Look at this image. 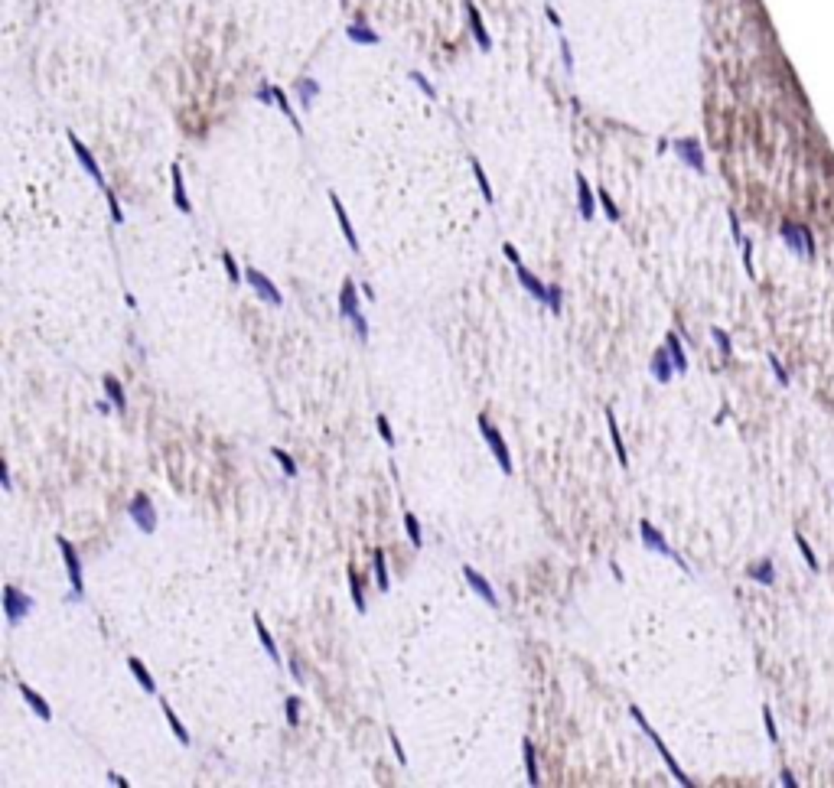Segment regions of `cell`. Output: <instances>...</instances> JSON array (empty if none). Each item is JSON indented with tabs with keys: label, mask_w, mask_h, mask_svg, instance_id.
Wrapping results in <instances>:
<instances>
[{
	"label": "cell",
	"mask_w": 834,
	"mask_h": 788,
	"mask_svg": "<svg viewBox=\"0 0 834 788\" xmlns=\"http://www.w3.org/2000/svg\"><path fill=\"white\" fill-rule=\"evenodd\" d=\"M629 714H633V720H635V723H639V727H642V733H646V736L652 739V746L659 749V756H661V759H665V765L672 769V776L678 778L681 785H694V782H691V778L685 776V769H681V765L674 763V756H672V752H668V746L661 743V736H659V733H655V730H652V727H648V720H646V716H642V710H639V707H629Z\"/></svg>",
	"instance_id": "1"
},
{
	"label": "cell",
	"mask_w": 834,
	"mask_h": 788,
	"mask_svg": "<svg viewBox=\"0 0 834 788\" xmlns=\"http://www.w3.org/2000/svg\"><path fill=\"white\" fill-rule=\"evenodd\" d=\"M33 596H26V593H20L13 583H7L3 587V619L10 622V626H20L30 613H33Z\"/></svg>",
	"instance_id": "2"
},
{
	"label": "cell",
	"mask_w": 834,
	"mask_h": 788,
	"mask_svg": "<svg viewBox=\"0 0 834 788\" xmlns=\"http://www.w3.org/2000/svg\"><path fill=\"white\" fill-rule=\"evenodd\" d=\"M127 515H131V521H134L144 534H153V531H157V508H153V502H150L147 492H138L134 499H131Z\"/></svg>",
	"instance_id": "3"
},
{
	"label": "cell",
	"mask_w": 834,
	"mask_h": 788,
	"mask_svg": "<svg viewBox=\"0 0 834 788\" xmlns=\"http://www.w3.org/2000/svg\"><path fill=\"white\" fill-rule=\"evenodd\" d=\"M639 538H642V544H646L648 551H655V554H661V557H672V560H674L678 567H681V570H688V564L681 560V557H678V551H672V547H668L665 534H661V531L655 528L652 521H646V518L639 521Z\"/></svg>",
	"instance_id": "4"
},
{
	"label": "cell",
	"mask_w": 834,
	"mask_h": 788,
	"mask_svg": "<svg viewBox=\"0 0 834 788\" xmlns=\"http://www.w3.org/2000/svg\"><path fill=\"white\" fill-rule=\"evenodd\" d=\"M479 433L486 437V444H489V450H492V456L498 459L502 472L509 476L512 469H515V466H512V453H509V446H505V440H502V433H498L496 427H492V424L486 420V414H479Z\"/></svg>",
	"instance_id": "5"
},
{
	"label": "cell",
	"mask_w": 834,
	"mask_h": 788,
	"mask_svg": "<svg viewBox=\"0 0 834 788\" xmlns=\"http://www.w3.org/2000/svg\"><path fill=\"white\" fill-rule=\"evenodd\" d=\"M782 241L795 254H805V258H815V234H811V228H805V225H792L785 222L782 225Z\"/></svg>",
	"instance_id": "6"
},
{
	"label": "cell",
	"mask_w": 834,
	"mask_h": 788,
	"mask_svg": "<svg viewBox=\"0 0 834 788\" xmlns=\"http://www.w3.org/2000/svg\"><path fill=\"white\" fill-rule=\"evenodd\" d=\"M59 551H63V564H65V573H69V583H72V600H82L85 596V580H82V564H78V557H75V547L65 538H59Z\"/></svg>",
	"instance_id": "7"
},
{
	"label": "cell",
	"mask_w": 834,
	"mask_h": 788,
	"mask_svg": "<svg viewBox=\"0 0 834 788\" xmlns=\"http://www.w3.org/2000/svg\"><path fill=\"white\" fill-rule=\"evenodd\" d=\"M245 281L254 287V294L261 296L264 303H271V307H281V303H284V296H281V290L274 287V281H271L267 274H261L258 267H248V271H245Z\"/></svg>",
	"instance_id": "8"
},
{
	"label": "cell",
	"mask_w": 834,
	"mask_h": 788,
	"mask_svg": "<svg viewBox=\"0 0 834 788\" xmlns=\"http://www.w3.org/2000/svg\"><path fill=\"white\" fill-rule=\"evenodd\" d=\"M463 577H466V583H470V590H473L476 596L483 600V603H486V606H492V609H498V596H496V590L489 587V580L483 577V573H479L476 567H470V564H466V567H463Z\"/></svg>",
	"instance_id": "9"
},
{
	"label": "cell",
	"mask_w": 834,
	"mask_h": 788,
	"mask_svg": "<svg viewBox=\"0 0 834 788\" xmlns=\"http://www.w3.org/2000/svg\"><path fill=\"white\" fill-rule=\"evenodd\" d=\"M648 371H652V378L659 384H668L674 375V358L672 352H668V345H661V349H655L652 352V362H648Z\"/></svg>",
	"instance_id": "10"
},
{
	"label": "cell",
	"mask_w": 834,
	"mask_h": 788,
	"mask_svg": "<svg viewBox=\"0 0 834 788\" xmlns=\"http://www.w3.org/2000/svg\"><path fill=\"white\" fill-rule=\"evenodd\" d=\"M69 144H72L75 157H78V163L85 166V173H88V176H91V179H95V183H98L101 189H108V186H105V173L98 170V163H95V157H91V150H88L85 144L78 140V134H72V131H69Z\"/></svg>",
	"instance_id": "11"
},
{
	"label": "cell",
	"mask_w": 834,
	"mask_h": 788,
	"mask_svg": "<svg viewBox=\"0 0 834 788\" xmlns=\"http://www.w3.org/2000/svg\"><path fill=\"white\" fill-rule=\"evenodd\" d=\"M674 153H678V157H681V160H685L694 173L707 170V166H704V153H701V144H697L694 137H681V140H674Z\"/></svg>",
	"instance_id": "12"
},
{
	"label": "cell",
	"mask_w": 834,
	"mask_h": 788,
	"mask_svg": "<svg viewBox=\"0 0 834 788\" xmlns=\"http://www.w3.org/2000/svg\"><path fill=\"white\" fill-rule=\"evenodd\" d=\"M515 274H518V283H522L525 290L535 296L538 303H548V290H551V287H545V283L538 281V277H535L531 271H528L525 264H515Z\"/></svg>",
	"instance_id": "13"
},
{
	"label": "cell",
	"mask_w": 834,
	"mask_h": 788,
	"mask_svg": "<svg viewBox=\"0 0 834 788\" xmlns=\"http://www.w3.org/2000/svg\"><path fill=\"white\" fill-rule=\"evenodd\" d=\"M339 316L342 320L359 316V290H355L352 281H342V290H339Z\"/></svg>",
	"instance_id": "14"
},
{
	"label": "cell",
	"mask_w": 834,
	"mask_h": 788,
	"mask_svg": "<svg viewBox=\"0 0 834 788\" xmlns=\"http://www.w3.org/2000/svg\"><path fill=\"white\" fill-rule=\"evenodd\" d=\"M466 17H470V30H473V39H476V46L483 52H489L492 50V39H489V33H486V23H483V17H479V10H476V3L470 0L466 3Z\"/></svg>",
	"instance_id": "15"
},
{
	"label": "cell",
	"mask_w": 834,
	"mask_h": 788,
	"mask_svg": "<svg viewBox=\"0 0 834 788\" xmlns=\"http://www.w3.org/2000/svg\"><path fill=\"white\" fill-rule=\"evenodd\" d=\"M573 179H577V206H580V215H584V219H593V212H597V196H593V189H590L584 173H577Z\"/></svg>",
	"instance_id": "16"
},
{
	"label": "cell",
	"mask_w": 834,
	"mask_h": 788,
	"mask_svg": "<svg viewBox=\"0 0 834 788\" xmlns=\"http://www.w3.org/2000/svg\"><path fill=\"white\" fill-rule=\"evenodd\" d=\"M329 202H333V212H336V219H339V228H342V234H346L349 248H352V251H359V238H355V228H352V222H349V215H346V206H342V202H339V196H336V193H329Z\"/></svg>",
	"instance_id": "17"
},
{
	"label": "cell",
	"mask_w": 834,
	"mask_h": 788,
	"mask_svg": "<svg viewBox=\"0 0 834 788\" xmlns=\"http://www.w3.org/2000/svg\"><path fill=\"white\" fill-rule=\"evenodd\" d=\"M170 176H173V206L183 212V215H189V212H193V206H189L186 186H183V170H179V163H173V166H170Z\"/></svg>",
	"instance_id": "18"
},
{
	"label": "cell",
	"mask_w": 834,
	"mask_h": 788,
	"mask_svg": "<svg viewBox=\"0 0 834 788\" xmlns=\"http://www.w3.org/2000/svg\"><path fill=\"white\" fill-rule=\"evenodd\" d=\"M20 694H23V701L30 703V710H33V714L39 716V720H46V723H50V720H52L50 703L43 701V697H39V694H36L33 688H30V684H20Z\"/></svg>",
	"instance_id": "19"
},
{
	"label": "cell",
	"mask_w": 834,
	"mask_h": 788,
	"mask_svg": "<svg viewBox=\"0 0 834 788\" xmlns=\"http://www.w3.org/2000/svg\"><path fill=\"white\" fill-rule=\"evenodd\" d=\"M346 36L352 39V43H362V46H378V43H382V36L375 33L372 26H365V23L346 26Z\"/></svg>",
	"instance_id": "20"
},
{
	"label": "cell",
	"mask_w": 834,
	"mask_h": 788,
	"mask_svg": "<svg viewBox=\"0 0 834 788\" xmlns=\"http://www.w3.org/2000/svg\"><path fill=\"white\" fill-rule=\"evenodd\" d=\"M101 384H105V394H108V397H111V401H114V411H121V414H124V411H127L124 384L118 382L114 375H105V378H101Z\"/></svg>",
	"instance_id": "21"
},
{
	"label": "cell",
	"mask_w": 834,
	"mask_h": 788,
	"mask_svg": "<svg viewBox=\"0 0 834 788\" xmlns=\"http://www.w3.org/2000/svg\"><path fill=\"white\" fill-rule=\"evenodd\" d=\"M606 424H610V437H613L616 459H619V466H623V469H629V453H626V444H623V437H619V427H616V417H613L610 407H606Z\"/></svg>",
	"instance_id": "22"
},
{
	"label": "cell",
	"mask_w": 834,
	"mask_h": 788,
	"mask_svg": "<svg viewBox=\"0 0 834 788\" xmlns=\"http://www.w3.org/2000/svg\"><path fill=\"white\" fill-rule=\"evenodd\" d=\"M254 632H258V639H261L264 652L271 655V661H274V665H281V652H277V642H274V635L267 632V626L261 622V616H258V613H254Z\"/></svg>",
	"instance_id": "23"
},
{
	"label": "cell",
	"mask_w": 834,
	"mask_h": 788,
	"mask_svg": "<svg viewBox=\"0 0 834 788\" xmlns=\"http://www.w3.org/2000/svg\"><path fill=\"white\" fill-rule=\"evenodd\" d=\"M525 752V772H528V785H541V772H538V756H535V743L525 739L522 743Z\"/></svg>",
	"instance_id": "24"
},
{
	"label": "cell",
	"mask_w": 834,
	"mask_h": 788,
	"mask_svg": "<svg viewBox=\"0 0 834 788\" xmlns=\"http://www.w3.org/2000/svg\"><path fill=\"white\" fill-rule=\"evenodd\" d=\"M665 345H668V352H672V358H674V371H678V375H685V371H688V355H685V345H681L678 333L665 336Z\"/></svg>",
	"instance_id": "25"
},
{
	"label": "cell",
	"mask_w": 834,
	"mask_h": 788,
	"mask_svg": "<svg viewBox=\"0 0 834 788\" xmlns=\"http://www.w3.org/2000/svg\"><path fill=\"white\" fill-rule=\"evenodd\" d=\"M127 668L134 671V677H138V681H140V688L147 690V694H157V684H153V677H150L147 665H144L140 658H134V655H131V658H127Z\"/></svg>",
	"instance_id": "26"
},
{
	"label": "cell",
	"mask_w": 834,
	"mask_h": 788,
	"mask_svg": "<svg viewBox=\"0 0 834 788\" xmlns=\"http://www.w3.org/2000/svg\"><path fill=\"white\" fill-rule=\"evenodd\" d=\"M372 560H375V583H378V590L382 593H388V564H385V551L382 547H375L372 551Z\"/></svg>",
	"instance_id": "27"
},
{
	"label": "cell",
	"mask_w": 834,
	"mask_h": 788,
	"mask_svg": "<svg viewBox=\"0 0 834 788\" xmlns=\"http://www.w3.org/2000/svg\"><path fill=\"white\" fill-rule=\"evenodd\" d=\"M160 707H163V716H166V723H170V730H173V736L179 739L183 746H189V733H186V727L179 723V716L173 714V707H170V703H166V701H160Z\"/></svg>",
	"instance_id": "28"
},
{
	"label": "cell",
	"mask_w": 834,
	"mask_h": 788,
	"mask_svg": "<svg viewBox=\"0 0 834 788\" xmlns=\"http://www.w3.org/2000/svg\"><path fill=\"white\" fill-rule=\"evenodd\" d=\"M749 580H756V583H762V587H772L776 583V573H772V560H760V564H753L747 570Z\"/></svg>",
	"instance_id": "29"
},
{
	"label": "cell",
	"mask_w": 834,
	"mask_h": 788,
	"mask_svg": "<svg viewBox=\"0 0 834 788\" xmlns=\"http://www.w3.org/2000/svg\"><path fill=\"white\" fill-rule=\"evenodd\" d=\"M294 88H297V98H300V105H303V108H310L313 98L320 95V85H316V78H300V82H297Z\"/></svg>",
	"instance_id": "30"
},
{
	"label": "cell",
	"mask_w": 834,
	"mask_h": 788,
	"mask_svg": "<svg viewBox=\"0 0 834 788\" xmlns=\"http://www.w3.org/2000/svg\"><path fill=\"white\" fill-rule=\"evenodd\" d=\"M470 166H473V173H476V183H479V189H483V199L492 206V202H496V196H492V186H489V176H486V170H483V163L476 160V157H470Z\"/></svg>",
	"instance_id": "31"
},
{
	"label": "cell",
	"mask_w": 834,
	"mask_h": 788,
	"mask_svg": "<svg viewBox=\"0 0 834 788\" xmlns=\"http://www.w3.org/2000/svg\"><path fill=\"white\" fill-rule=\"evenodd\" d=\"M349 593H352V606H355V613H365V596H362L359 573H355V570H349Z\"/></svg>",
	"instance_id": "32"
},
{
	"label": "cell",
	"mask_w": 834,
	"mask_h": 788,
	"mask_svg": "<svg viewBox=\"0 0 834 788\" xmlns=\"http://www.w3.org/2000/svg\"><path fill=\"white\" fill-rule=\"evenodd\" d=\"M597 199H600V206H603V212H606V219H610V222H619V206L613 202V196L603 189V186L597 189Z\"/></svg>",
	"instance_id": "33"
},
{
	"label": "cell",
	"mask_w": 834,
	"mask_h": 788,
	"mask_svg": "<svg viewBox=\"0 0 834 788\" xmlns=\"http://www.w3.org/2000/svg\"><path fill=\"white\" fill-rule=\"evenodd\" d=\"M404 531H408V538H411L414 547H421V544H424V534H421V525H417V518H414L411 512L404 515Z\"/></svg>",
	"instance_id": "34"
},
{
	"label": "cell",
	"mask_w": 834,
	"mask_h": 788,
	"mask_svg": "<svg viewBox=\"0 0 834 788\" xmlns=\"http://www.w3.org/2000/svg\"><path fill=\"white\" fill-rule=\"evenodd\" d=\"M271 456H274L277 463H281V469H284V472H287V476H290V479L297 476V463H294V456H287L284 450H281V446H274V450H271Z\"/></svg>",
	"instance_id": "35"
},
{
	"label": "cell",
	"mask_w": 834,
	"mask_h": 788,
	"mask_svg": "<svg viewBox=\"0 0 834 788\" xmlns=\"http://www.w3.org/2000/svg\"><path fill=\"white\" fill-rule=\"evenodd\" d=\"M795 544H798V551H802V557H805V560H809L811 573H818V557H815V551H811V544L805 541V538H802V534H798V531H795Z\"/></svg>",
	"instance_id": "36"
},
{
	"label": "cell",
	"mask_w": 834,
	"mask_h": 788,
	"mask_svg": "<svg viewBox=\"0 0 834 788\" xmlns=\"http://www.w3.org/2000/svg\"><path fill=\"white\" fill-rule=\"evenodd\" d=\"M710 336H714V342H717V349H721V355H723V358H730V355H734V345H730V336L723 333V329H717V326H714V329H710Z\"/></svg>",
	"instance_id": "37"
},
{
	"label": "cell",
	"mask_w": 834,
	"mask_h": 788,
	"mask_svg": "<svg viewBox=\"0 0 834 788\" xmlns=\"http://www.w3.org/2000/svg\"><path fill=\"white\" fill-rule=\"evenodd\" d=\"M284 714H287V723H290V727H300V697H287Z\"/></svg>",
	"instance_id": "38"
},
{
	"label": "cell",
	"mask_w": 834,
	"mask_h": 788,
	"mask_svg": "<svg viewBox=\"0 0 834 788\" xmlns=\"http://www.w3.org/2000/svg\"><path fill=\"white\" fill-rule=\"evenodd\" d=\"M222 264H225V274H228V281H232V283H241V271H238L235 258H232V251H222Z\"/></svg>",
	"instance_id": "39"
},
{
	"label": "cell",
	"mask_w": 834,
	"mask_h": 788,
	"mask_svg": "<svg viewBox=\"0 0 834 788\" xmlns=\"http://www.w3.org/2000/svg\"><path fill=\"white\" fill-rule=\"evenodd\" d=\"M375 427H378V433H382V440H385L388 446H395V433H391V427H388L385 414H378V417H375Z\"/></svg>",
	"instance_id": "40"
},
{
	"label": "cell",
	"mask_w": 834,
	"mask_h": 788,
	"mask_svg": "<svg viewBox=\"0 0 834 788\" xmlns=\"http://www.w3.org/2000/svg\"><path fill=\"white\" fill-rule=\"evenodd\" d=\"M762 723H766V736H769V743H779V730H776V720H772L769 707H762Z\"/></svg>",
	"instance_id": "41"
},
{
	"label": "cell",
	"mask_w": 834,
	"mask_h": 788,
	"mask_svg": "<svg viewBox=\"0 0 834 788\" xmlns=\"http://www.w3.org/2000/svg\"><path fill=\"white\" fill-rule=\"evenodd\" d=\"M411 82H414V85H417V88H421V91H424V95H427V98H430V101L437 98V88L430 85V82H427V78H424L421 72H411Z\"/></svg>",
	"instance_id": "42"
},
{
	"label": "cell",
	"mask_w": 834,
	"mask_h": 788,
	"mask_svg": "<svg viewBox=\"0 0 834 788\" xmlns=\"http://www.w3.org/2000/svg\"><path fill=\"white\" fill-rule=\"evenodd\" d=\"M105 199H108V206H111V219L121 225V222H124V212H121V202H118V196H114L111 189H105Z\"/></svg>",
	"instance_id": "43"
},
{
	"label": "cell",
	"mask_w": 834,
	"mask_h": 788,
	"mask_svg": "<svg viewBox=\"0 0 834 788\" xmlns=\"http://www.w3.org/2000/svg\"><path fill=\"white\" fill-rule=\"evenodd\" d=\"M769 369L776 371V382H779V384H782V388H785V384H789V375H785L782 362H779V358H776V355H769Z\"/></svg>",
	"instance_id": "44"
},
{
	"label": "cell",
	"mask_w": 834,
	"mask_h": 788,
	"mask_svg": "<svg viewBox=\"0 0 834 788\" xmlns=\"http://www.w3.org/2000/svg\"><path fill=\"white\" fill-rule=\"evenodd\" d=\"M740 248H743V267H747V274L753 277V241H749V238H743V245H740Z\"/></svg>",
	"instance_id": "45"
},
{
	"label": "cell",
	"mask_w": 834,
	"mask_h": 788,
	"mask_svg": "<svg viewBox=\"0 0 834 788\" xmlns=\"http://www.w3.org/2000/svg\"><path fill=\"white\" fill-rule=\"evenodd\" d=\"M560 296H564L560 294V287H551L548 290V309L551 313H560Z\"/></svg>",
	"instance_id": "46"
},
{
	"label": "cell",
	"mask_w": 834,
	"mask_h": 788,
	"mask_svg": "<svg viewBox=\"0 0 834 788\" xmlns=\"http://www.w3.org/2000/svg\"><path fill=\"white\" fill-rule=\"evenodd\" d=\"M560 56H564V69L567 72H573V59H571V46H567V39L560 36Z\"/></svg>",
	"instance_id": "47"
},
{
	"label": "cell",
	"mask_w": 834,
	"mask_h": 788,
	"mask_svg": "<svg viewBox=\"0 0 834 788\" xmlns=\"http://www.w3.org/2000/svg\"><path fill=\"white\" fill-rule=\"evenodd\" d=\"M258 101H261V105H274V88L261 85V88H258Z\"/></svg>",
	"instance_id": "48"
},
{
	"label": "cell",
	"mask_w": 834,
	"mask_h": 788,
	"mask_svg": "<svg viewBox=\"0 0 834 788\" xmlns=\"http://www.w3.org/2000/svg\"><path fill=\"white\" fill-rule=\"evenodd\" d=\"M502 251H505V258H509L512 264H522V258H518V251H515V245H509V241H505V245H502Z\"/></svg>",
	"instance_id": "49"
},
{
	"label": "cell",
	"mask_w": 834,
	"mask_h": 788,
	"mask_svg": "<svg viewBox=\"0 0 834 788\" xmlns=\"http://www.w3.org/2000/svg\"><path fill=\"white\" fill-rule=\"evenodd\" d=\"M0 482H3V489L10 492V485H13V482H10V469H7V466H0Z\"/></svg>",
	"instance_id": "50"
},
{
	"label": "cell",
	"mask_w": 834,
	"mask_h": 788,
	"mask_svg": "<svg viewBox=\"0 0 834 788\" xmlns=\"http://www.w3.org/2000/svg\"><path fill=\"white\" fill-rule=\"evenodd\" d=\"M290 675H294V681H300V684H303V675H300V661H297V658H290Z\"/></svg>",
	"instance_id": "51"
},
{
	"label": "cell",
	"mask_w": 834,
	"mask_h": 788,
	"mask_svg": "<svg viewBox=\"0 0 834 788\" xmlns=\"http://www.w3.org/2000/svg\"><path fill=\"white\" fill-rule=\"evenodd\" d=\"M782 785H785V788H795V785H798L795 778H792V772H789V769H782Z\"/></svg>",
	"instance_id": "52"
},
{
	"label": "cell",
	"mask_w": 834,
	"mask_h": 788,
	"mask_svg": "<svg viewBox=\"0 0 834 788\" xmlns=\"http://www.w3.org/2000/svg\"><path fill=\"white\" fill-rule=\"evenodd\" d=\"M391 736V746H395V752H398V763H404V752H401V743H398V736L395 733H388Z\"/></svg>",
	"instance_id": "53"
},
{
	"label": "cell",
	"mask_w": 834,
	"mask_h": 788,
	"mask_svg": "<svg viewBox=\"0 0 834 788\" xmlns=\"http://www.w3.org/2000/svg\"><path fill=\"white\" fill-rule=\"evenodd\" d=\"M111 407H114V401H98V404H95V411H101V414H111Z\"/></svg>",
	"instance_id": "54"
},
{
	"label": "cell",
	"mask_w": 834,
	"mask_h": 788,
	"mask_svg": "<svg viewBox=\"0 0 834 788\" xmlns=\"http://www.w3.org/2000/svg\"><path fill=\"white\" fill-rule=\"evenodd\" d=\"M545 13H548V20H551V23H554V26H558V30H560V17H558V13H554V7H545Z\"/></svg>",
	"instance_id": "55"
},
{
	"label": "cell",
	"mask_w": 834,
	"mask_h": 788,
	"mask_svg": "<svg viewBox=\"0 0 834 788\" xmlns=\"http://www.w3.org/2000/svg\"><path fill=\"white\" fill-rule=\"evenodd\" d=\"M108 778H111L114 785H121V788H127V778H121L118 772H108Z\"/></svg>",
	"instance_id": "56"
}]
</instances>
